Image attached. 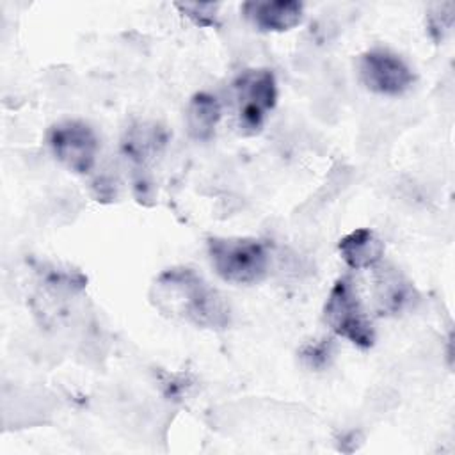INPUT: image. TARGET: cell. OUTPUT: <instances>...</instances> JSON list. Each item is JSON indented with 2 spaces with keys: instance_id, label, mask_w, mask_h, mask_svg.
I'll return each mask as SVG.
<instances>
[{
  "instance_id": "11",
  "label": "cell",
  "mask_w": 455,
  "mask_h": 455,
  "mask_svg": "<svg viewBox=\"0 0 455 455\" xmlns=\"http://www.w3.org/2000/svg\"><path fill=\"white\" fill-rule=\"evenodd\" d=\"M165 139L162 137V130L158 126H148V124H139L133 126L123 142L126 156L132 160L144 164L149 155H155L158 146H162Z\"/></svg>"
},
{
  "instance_id": "5",
  "label": "cell",
  "mask_w": 455,
  "mask_h": 455,
  "mask_svg": "<svg viewBox=\"0 0 455 455\" xmlns=\"http://www.w3.org/2000/svg\"><path fill=\"white\" fill-rule=\"evenodd\" d=\"M46 144L55 160L76 174L92 171L100 149L94 128L80 119L53 123L46 132Z\"/></svg>"
},
{
  "instance_id": "12",
  "label": "cell",
  "mask_w": 455,
  "mask_h": 455,
  "mask_svg": "<svg viewBox=\"0 0 455 455\" xmlns=\"http://www.w3.org/2000/svg\"><path fill=\"white\" fill-rule=\"evenodd\" d=\"M176 7L181 14L190 18L199 27H217L219 16V4L213 2H178Z\"/></svg>"
},
{
  "instance_id": "3",
  "label": "cell",
  "mask_w": 455,
  "mask_h": 455,
  "mask_svg": "<svg viewBox=\"0 0 455 455\" xmlns=\"http://www.w3.org/2000/svg\"><path fill=\"white\" fill-rule=\"evenodd\" d=\"M323 320L334 334L359 348H370L375 343L373 323L350 275H341L334 281L323 306Z\"/></svg>"
},
{
  "instance_id": "14",
  "label": "cell",
  "mask_w": 455,
  "mask_h": 455,
  "mask_svg": "<svg viewBox=\"0 0 455 455\" xmlns=\"http://www.w3.org/2000/svg\"><path fill=\"white\" fill-rule=\"evenodd\" d=\"M332 355V345L329 339H322L318 343H309L302 350V359L311 366V368H322L329 363Z\"/></svg>"
},
{
  "instance_id": "13",
  "label": "cell",
  "mask_w": 455,
  "mask_h": 455,
  "mask_svg": "<svg viewBox=\"0 0 455 455\" xmlns=\"http://www.w3.org/2000/svg\"><path fill=\"white\" fill-rule=\"evenodd\" d=\"M434 9L435 11L428 14V27L435 39H443L444 34L453 25V4L451 2L439 4V5H434Z\"/></svg>"
},
{
  "instance_id": "9",
  "label": "cell",
  "mask_w": 455,
  "mask_h": 455,
  "mask_svg": "<svg viewBox=\"0 0 455 455\" xmlns=\"http://www.w3.org/2000/svg\"><path fill=\"white\" fill-rule=\"evenodd\" d=\"M222 117V107L217 96L201 91L196 92L185 110L187 132L194 140H210Z\"/></svg>"
},
{
  "instance_id": "6",
  "label": "cell",
  "mask_w": 455,
  "mask_h": 455,
  "mask_svg": "<svg viewBox=\"0 0 455 455\" xmlns=\"http://www.w3.org/2000/svg\"><path fill=\"white\" fill-rule=\"evenodd\" d=\"M359 76L368 91L382 96H402L416 80L412 68L387 48L364 52L359 59Z\"/></svg>"
},
{
  "instance_id": "7",
  "label": "cell",
  "mask_w": 455,
  "mask_h": 455,
  "mask_svg": "<svg viewBox=\"0 0 455 455\" xmlns=\"http://www.w3.org/2000/svg\"><path fill=\"white\" fill-rule=\"evenodd\" d=\"M243 16L263 32H284L297 27L304 5L297 0H251L242 4Z\"/></svg>"
},
{
  "instance_id": "1",
  "label": "cell",
  "mask_w": 455,
  "mask_h": 455,
  "mask_svg": "<svg viewBox=\"0 0 455 455\" xmlns=\"http://www.w3.org/2000/svg\"><path fill=\"white\" fill-rule=\"evenodd\" d=\"M149 300L164 316L197 329L222 331L231 323L226 299L188 267L164 270L149 288Z\"/></svg>"
},
{
  "instance_id": "10",
  "label": "cell",
  "mask_w": 455,
  "mask_h": 455,
  "mask_svg": "<svg viewBox=\"0 0 455 455\" xmlns=\"http://www.w3.org/2000/svg\"><path fill=\"white\" fill-rule=\"evenodd\" d=\"M375 297L382 313L396 315L414 299L412 284L393 267H382L375 275Z\"/></svg>"
},
{
  "instance_id": "2",
  "label": "cell",
  "mask_w": 455,
  "mask_h": 455,
  "mask_svg": "<svg viewBox=\"0 0 455 455\" xmlns=\"http://www.w3.org/2000/svg\"><path fill=\"white\" fill-rule=\"evenodd\" d=\"M208 258L215 274L231 284L259 283L270 265L267 245L247 236L208 238Z\"/></svg>"
},
{
  "instance_id": "8",
  "label": "cell",
  "mask_w": 455,
  "mask_h": 455,
  "mask_svg": "<svg viewBox=\"0 0 455 455\" xmlns=\"http://www.w3.org/2000/svg\"><path fill=\"white\" fill-rule=\"evenodd\" d=\"M341 259L354 270L375 267L384 256V242L373 229L357 228L338 242Z\"/></svg>"
},
{
  "instance_id": "4",
  "label": "cell",
  "mask_w": 455,
  "mask_h": 455,
  "mask_svg": "<svg viewBox=\"0 0 455 455\" xmlns=\"http://www.w3.org/2000/svg\"><path fill=\"white\" fill-rule=\"evenodd\" d=\"M236 126L242 135H258L277 103L275 75L267 68L242 71L233 82Z\"/></svg>"
}]
</instances>
